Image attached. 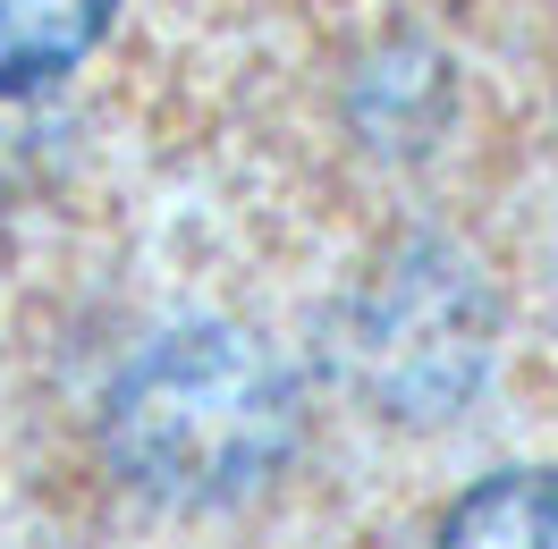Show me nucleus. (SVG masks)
Masks as SVG:
<instances>
[{"label":"nucleus","mask_w":558,"mask_h":549,"mask_svg":"<svg viewBox=\"0 0 558 549\" xmlns=\"http://www.w3.org/2000/svg\"><path fill=\"white\" fill-rule=\"evenodd\" d=\"M440 549H558V474L524 465L474 481L440 524Z\"/></svg>","instance_id":"obj_3"},{"label":"nucleus","mask_w":558,"mask_h":549,"mask_svg":"<svg viewBox=\"0 0 558 549\" xmlns=\"http://www.w3.org/2000/svg\"><path fill=\"white\" fill-rule=\"evenodd\" d=\"M110 26V0H0V94H35L76 69Z\"/></svg>","instance_id":"obj_2"},{"label":"nucleus","mask_w":558,"mask_h":549,"mask_svg":"<svg viewBox=\"0 0 558 549\" xmlns=\"http://www.w3.org/2000/svg\"><path fill=\"white\" fill-rule=\"evenodd\" d=\"M279 431H288V406L271 364L229 330L161 346L119 398V448L153 490H238L271 465Z\"/></svg>","instance_id":"obj_1"}]
</instances>
